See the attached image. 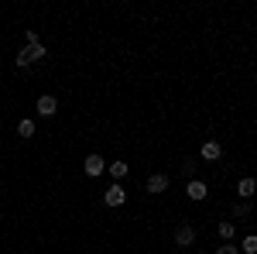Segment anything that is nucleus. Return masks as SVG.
Instances as JSON below:
<instances>
[{
  "mask_svg": "<svg viewBox=\"0 0 257 254\" xmlns=\"http://www.w3.org/2000/svg\"><path fill=\"white\" fill-rule=\"evenodd\" d=\"M82 168H86V176H103V168H106V161H103V158L99 155H86V161H82Z\"/></svg>",
  "mask_w": 257,
  "mask_h": 254,
  "instance_id": "f257e3e1",
  "label": "nucleus"
},
{
  "mask_svg": "<svg viewBox=\"0 0 257 254\" xmlns=\"http://www.w3.org/2000/svg\"><path fill=\"white\" fill-rule=\"evenodd\" d=\"M123 199H127V189H123V186H110V189L103 193V203H106V206H120Z\"/></svg>",
  "mask_w": 257,
  "mask_h": 254,
  "instance_id": "f03ea898",
  "label": "nucleus"
},
{
  "mask_svg": "<svg viewBox=\"0 0 257 254\" xmlns=\"http://www.w3.org/2000/svg\"><path fill=\"white\" fill-rule=\"evenodd\" d=\"M185 193H189V199H206L209 196V189H206V182H199V179H189V186H185Z\"/></svg>",
  "mask_w": 257,
  "mask_h": 254,
  "instance_id": "7ed1b4c3",
  "label": "nucleus"
},
{
  "mask_svg": "<svg viewBox=\"0 0 257 254\" xmlns=\"http://www.w3.org/2000/svg\"><path fill=\"white\" fill-rule=\"evenodd\" d=\"M192 240H196V230H192L189 223H182V227L175 230V244H178V247H189Z\"/></svg>",
  "mask_w": 257,
  "mask_h": 254,
  "instance_id": "20e7f679",
  "label": "nucleus"
},
{
  "mask_svg": "<svg viewBox=\"0 0 257 254\" xmlns=\"http://www.w3.org/2000/svg\"><path fill=\"white\" fill-rule=\"evenodd\" d=\"M21 55H24V59L28 62H38V59H45V45H24V48H21Z\"/></svg>",
  "mask_w": 257,
  "mask_h": 254,
  "instance_id": "39448f33",
  "label": "nucleus"
},
{
  "mask_svg": "<svg viewBox=\"0 0 257 254\" xmlns=\"http://www.w3.org/2000/svg\"><path fill=\"white\" fill-rule=\"evenodd\" d=\"M55 110H59V100H55V97H41L38 100V114H41V117H52Z\"/></svg>",
  "mask_w": 257,
  "mask_h": 254,
  "instance_id": "423d86ee",
  "label": "nucleus"
},
{
  "mask_svg": "<svg viewBox=\"0 0 257 254\" xmlns=\"http://www.w3.org/2000/svg\"><path fill=\"white\" fill-rule=\"evenodd\" d=\"M254 193H257V182H254V179H240V182H237V196H240V199H250Z\"/></svg>",
  "mask_w": 257,
  "mask_h": 254,
  "instance_id": "0eeeda50",
  "label": "nucleus"
},
{
  "mask_svg": "<svg viewBox=\"0 0 257 254\" xmlns=\"http://www.w3.org/2000/svg\"><path fill=\"white\" fill-rule=\"evenodd\" d=\"M219 155H223L219 141H206V144H202V158H206V161H216Z\"/></svg>",
  "mask_w": 257,
  "mask_h": 254,
  "instance_id": "6e6552de",
  "label": "nucleus"
},
{
  "mask_svg": "<svg viewBox=\"0 0 257 254\" xmlns=\"http://www.w3.org/2000/svg\"><path fill=\"white\" fill-rule=\"evenodd\" d=\"M168 189V176H151L148 179V193H165Z\"/></svg>",
  "mask_w": 257,
  "mask_h": 254,
  "instance_id": "1a4fd4ad",
  "label": "nucleus"
},
{
  "mask_svg": "<svg viewBox=\"0 0 257 254\" xmlns=\"http://www.w3.org/2000/svg\"><path fill=\"white\" fill-rule=\"evenodd\" d=\"M127 172H131V165H127V161H113V165H110V176H113V179H123Z\"/></svg>",
  "mask_w": 257,
  "mask_h": 254,
  "instance_id": "9d476101",
  "label": "nucleus"
},
{
  "mask_svg": "<svg viewBox=\"0 0 257 254\" xmlns=\"http://www.w3.org/2000/svg\"><path fill=\"white\" fill-rule=\"evenodd\" d=\"M18 134H21V137H35V120L24 117V120L18 124Z\"/></svg>",
  "mask_w": 257,
  "mask_h": 254,
  "instance_id": "9b49d317",
  "label": "nucleus"
},
{
  "mask_svg": "<svg viewBox=\"0 0 257 254\" xmlns=\"http://www.w3.org/2000/svg\"><path fill=\"white\" fill-rule=\"evenodd\" d=\"M233 234H237V230H233V223H230V220H223V223H219V237H223V240H233Z\"/></svg>",
  "mask_w": 257,
  "mask_h": 254,
  "instance_id": "f8f14e48",
  "label": "nucleus"
},
{
  "mask_svg": "<svg viewBox=\"0 0 257 254\" xmlns=\"http://www.w3.org/2000/svg\"><path fill=\"white\" fill-rule=\"evenodd\" d=\"M243 251H247V254H257V237H254V234L243 240Z\"/></svg>",
  "mask_w": 257,
  "mask_h": 254,
  "instance_id": "ddd939ff",
  "label": "nucleus"
},
{
  "mask_svg": "<svg viewBox=\"0 0 257 254\" xmlns=\"http://www.w3.org/2000/svg\"><path fill=\"white\" fill-rule=\"evenodd\" d=\"M216 254H240L237 247H230V244H223V247H216Z\"/></svg>",
  "mask_w": 257,
  "mask_h": 254,
  "instance_id": "4468645a",
  "label": "nucleus"
}]
</instances>
